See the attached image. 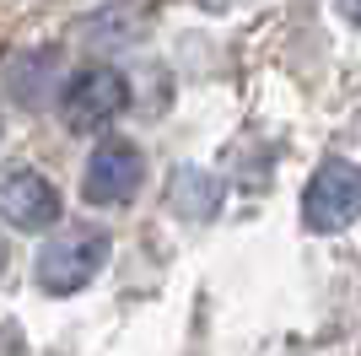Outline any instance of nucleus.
Listing matches in <instances>:
<instances>
[{"label":"nucleus","instance_id":"obj_5","mask_svg":"<svg viewBox=\"0 0 361 356\" xmlns=\"http://www.w3.org/2000/svg\"><path fill=\"white\" fill-rule=\"evenodd\" d=\"M124 103H130L124 76L108 71V65H92V71H81L71 87H65V124H71V130H97V124L114 119Z\"/></svg>","mask_w":361,"mask_h":356},{"label":"nucleus","instance_id":"obj_7","mask_svg":"<svg viewBox=\"0 0 361 356\" xmlns=\"http://www.w3.org/2000/svg\"><path fill=\"white\" fill-rule=\"evenodd\" d=\"M0 265H6V237H0Z\"/></svg>","mask_w":361,"mask_h":356},{"label":"nucleus","instance_id":"obj_3","mask_svg":"<svg viewBox=\"0 0 361 356\" xmlns=\"http://www.w3.org/2000/svg\"><path fill=\"white\" fill-rule=\"evenodd\" d=\"M0 216L16 232H44V227L60 222V189L38 167H22V162L0 167Z\"/></svg>","mask_w":361,"mask_h":356},{"label":"nucleus","instance_id":"obj_1","mask_svg":"<svg viewBox=\"0 0 361 356\" xmlns=\"http://www.w3.org/2000/svg\"><path fill=\"white\" fill-rule=\"evenodd\" d=\"M108 232L103 227H65L60 237H49L44 254H38V286L49 297H65V292H81V286L103 270L108 259Z\"/></svg>","mask_w":361,"mask_h":356},{"label":"nucleus","instance_id":"obj_4","mask_svg":"<svg viewBox=\"0 0 361 356\" xmlns=\"http://www.w3.org/2000/svg\"><path fill=\"white\" fill-rule=\"evenodd\" d=\"M146 184V157L130 141H103L87 157V200L92 206H124Z\"/></svg>","mask_w":361,"mask_h":356},{"label":"nucleus","instance_id":"obj_2","mask_svg":"<svg viewBox=\"0 0 361 356\" xmlns=\"http://www.w3.org/2000/svg\"><path fill=\"white\" fill-rule=\"evenodd\" d=\"M356 206H361V173L356 167L345 157L318 162V173L307 178V194H302V222L313 232H340V227H350Z\"/></svg>","mask_w":361,"mask_h":356},{"label":"nucleus","instance_id":"obj_6","mask_svg":"<svg viewBox=\"0 0 361 356\" xmlns=\"http://www.w3.org/2000/svg\"><path fill=\"white\" fill-rule=\"evenodd\" d=\"M167 200H173V210L189 216V222H211L216 206H221V184H216L205 167H173Z\"/></svg>","mask_w":361,"mask_h":356}]
</instances>
